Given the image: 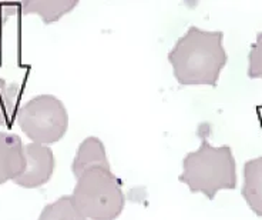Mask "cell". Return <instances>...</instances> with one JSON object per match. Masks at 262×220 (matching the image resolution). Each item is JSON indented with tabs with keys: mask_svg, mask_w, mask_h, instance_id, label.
<instances>
[{
	"mask_svg": "<svg viewBox=\"0 0 262 220\" xmlns=\"http://www.w3.org/2000/svg\"><path fill=\"white\" fill-rule=\"evenodd\" d=\"M168 62L181 86L215 87L228 62L224 33L191 26L172 46Z\"/></svg>",
	"mask_w": 262,
	"mask_h": 220,
	"instance_id": "cell-1",
	"label": "cell"
},
{
	"mask_svg": "<svg viewBox=\"0 0 262 220\" xmlns=\"http://www.w3.org/2000/svg\"><path fill=\"white\" fill-rule=\"evenodd\" d=\"M178 179L192 193H203L210 200L220 190L235 189L236 166L231 147H214L204 139L201 146L184 157Z\"/></svg>",
	"mask_w": 262,
	"mask_h": 220,
	"instance_id": "cell-2",
	"label": "cell"
},
{
	"mask_svg": "<svg viewBox=\"0 0 262 220\" xmlns=\"http://www.w3.org/2000/svg\"><path fill=\"white\" fill-rule=\"evenodd\" d=\"M73 199L89 220H114L123 213L125 197L110 167L90 169L80 177Z\"/></svg>",
	"mask_w": 262,
	"mask_h": 220,
	"instance_id": "cell-3",
	"label": "cell"
},
{
	"mask_svg": "<svg viewBox=\"0 0 262 220\" xmlns=\"http://www.w3.org/2000/svg\"><path fill=\"white\" fill-rule=\"evenodd\" d=\"M20 129L29 139L40 145H53L64 137L69 114L64 103L52 94H40L20 107Z\"/></svg>",
	"mask_w": 262,
	"mask_h": 220,
	"instance_id": "cell-4",
	"label": "cell"
},
{
	"mask_svg": "<svg viewBox=\"0 0 262 220\" xmlns=\"http://www.w3.org/2000/svg\"><path fill=\"white\" fill-rule=\"evenodd\" d=\"M25 170L13 180L14 183L26 189H34L47 183L54 172V154L50 147L32 142L25 146Z\"/></svg>",
	"mask_w": 262,
	"mask_h": 220,
	"instance_id": "cell-5",
	"label": "cell"
},
{
	"mask_svg": "<svg viewBox=\"0 0 262 220\" xmlns=\"http://www.w3.org/2000/svg\"><path fill=\"white\" fill-rule=\"evenodd\" d=\"M26 166L25 146L17 134L0 132V185L14 180Z\"/></svg>",
	"mask_w": 262,
	"mask_h": 220,
	"instance_id": "cell-6",
	"label": "cell"
},
{
	"mask_svg": "<svg viewBox=\"0 0 262 220\" xmlns=\"http://www.w3.org/2000/svg\"><path fill=\"white\" fill-rule=\"evenodd\" d=\"M96 167H110V162L103 142L98 137L90 136L83 140L79 146V150L73 160L72 170L77 179L84 172Z\"/></svg>",
	"mask_w": 262,
	"mask_h": 220,
	"instance_id": "cell-7",
	"label": "cell"
},
{
	"mask_svg": "<svg viewBox=\"0 0 262 220\" xmlns=\"http://www.w3.org/2000/svg\"><path fill=\"white\" fill-rule=\"evenodd\" d=\"M243 196L251 210L262 216V156L248 160L244 166Z\"/></svg>",
	"mask_w": 262,
	"mask_h": 220,
	"instance_id": "cell-8",
	"label": "cell"
},
{
	"mask_svg": "<svg viewBox=\"0 0 262 220\" xmlns=\"http://www.w3.org/2000/svg\"><path fill=\"white\" fill-rule=\"evenodd\" d=\"M77 5V0H29L21 3V10L23 13L37 14L49 25L70 13Z\"/></svg>",
	"mask_w": 262,
	"mask_h": 220,
	"instance_id": "cell-9",
	"label": "cell"
},
{
	"mask_svg": "<svg viewBox=\"0 0 262 220\" xmlns=\"http://www.w3.org/2000/svg\"><path fill=\"white\" fill-rule=\"evenodd\" d=\"M37 220H89L73 199V196H61L47 205Z\"/></svg>",
	"mask_w": 262,
	"mask_h": 220,
	"instance_id": "cell-10",
	"label": "cell"
},
{
	"mask_svg": "<svg viewBox=\"0 0 262 220\" xmlns=\"http://www.w3.org/2000/svg\"><path fill=\"white\" fill-rule=\"evenodd\" d=\"M19 86L0 79V126H10L16 112Z\"/></svg>",
	"mask_w": 262,
	"mask_h": 220,
	"instance_id": "cell-11",
	"label": "cell"
},
{
	"mask_svg": "<svg viewBox=\"0 0 262 220\" xmlns=\"http://www.w3.org/2000/svg\"><path fill=\"white\" fill-rule=\"evenodd\" d=\"M247 74L251 79H262V32L256 36L249 50Z\"/></svg>",
	"mask_w": 262,
	"mask_h": 220,
	"instance_id": "cell-12",
	"label": "cell"
},
{
	"mask_svg": "<svg viewBox=\"0 0 262 220\" xmlns=\"http://www.w3.org/2000/svg\"><path fill=\"white\" fill-rule=\"evenodd\" d=\"M17 7L14 5L9 3H0V42H2V33H3V27L7 23V20L10 19L16 13Z\"/></svg>",
	"mask_w": 262,
	"mask_h": 220,
	"instance_id": "cell-13",
	"label": "cell"
}]
</instances>
